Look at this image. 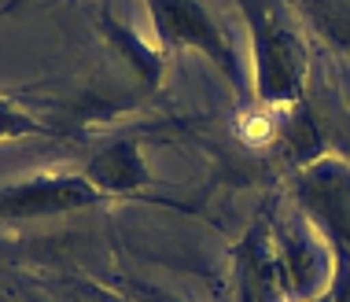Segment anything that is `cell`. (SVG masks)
Segmentation results:
<instances>
[{
	"label": "cell",
	"mask_w": 350,
	"mask_h": 302,
	"mask_svg": "<svg viewBox=\"0 0 350 302\" xmlns=\"http://www.w3.org/2000/svg\"><path fill=\"white\" fill-rule=\"evenodd\" d=\"M243 23L251 37L254 96L266 111H306L310 55L288 0H240Z\"/></svg>",
	"instance_id": "6da1fadb"
},
{
	"label": "cell",
	"mask_w": 350,
	"mask_h": 302,
	"mask_svg": "<svg viewBox=\"0 0 350 302\" xmlns=\"http://www.w3.org/2000/svg\"><path fill=\"white\" fill-rule=\"evenodd\" d=\"M321 251H332L325 236L306 240L269 214L258 218L236 247V302H302L295 280H317Z\"/></svg>",
	"instance_id": "7a4b0ae2"
},
{
	"label": "cell",
	"mask_w": 350,
	"mask_h": 302,
	"mask_svg": "<svg viewBox=\"0 0 350 302\" xmlns=\"http://www.w3.org/2000/svg\"><path fill=\"white\" fill-rule=\"evenodd\" d=\"M151 26H155V41L166 52H203L217 70L229 78L236 89L243 85V70L236 59L229 37H225L221 23L206 12L200 0H144Z\"/></svg>",
	"instance_id": "3957f363"
},
{
	"label": "cell",
	"mask_w": 350,
	"mask_h": 302,
	"mask_svg": "<svg viewBox=\"0 0 350 302\" xmlns=\"http://www.w3.org/2000/svg\"><path fill=\"white\" fill-rule=\"evenodd\" d=\"M306 218L336 254H350V166L339 159H310L295 177Z\"/></svg>",
	"instance_id": "277c9868"
},
{
	"label": "cell",
	"mask_w": 350,
	"mask_h": 302,
	"mask_svg": "<svg viewBox=\"0 0 350 302\" xmlns=\"http://www.w3.org/2000/svg\"><path fill=\"white\" fill-rule=\"evenodd\" d=\"M103 195L89 184L85 174H59V177H30L0 188V221H37L70 214L81 206L100 203Z\"/></svg>",
	"instance_id": "5b68a950"
},
{
	"label": "cell",
	"mask_w": 350,
	"mask_h": 302,
	"mask_svg": "<svg viewBox=\"0 0 350 302\" xmlns=\"http://www.w3.org/2000/svg\"><path fill=\"white\" fill-rule=\"evenodd\" d=\"M89 184L96 188L100 195H133L148 184V163L144 151H140V140L126 137L115 140V144L100 148L92 155L89 169H85Z\"/></svg>",
	"instance_id": "8992f818"
},
{
	"label": "cell",
	"mask_w": 350,
	"mask_h": 302,
	"mask_svg": "<svg viewBox=\"0 0 350 302\" xmlns=\"http://www.w3.org/2000/svg\"><path fill=\"white\" fill-rule=\"evenodd\" d=\"M332 49L350 55V0H291Z\"/></svg>",
	"instance_id": "52a82bcc"
},
{
	"label": "cell",
	"mask_w": 350,
	"mask_h": 302,
	"mask_svg": "<svg viewBox=\"0 0 350 302\" xmlns=\"http://www.w3.org/2000/svg\"><path fill=\"white\" fill-rule=\"evenodd\" d=\"M41 133H44V126L30 115V111H23L15 100L0 96V140H8V137H41Z\"/></svg>",
	"instance_id": "ba28073f"
},
{
	"label": "cell",
	"mask_w": 350,
	"mask_h": 302,
	"mask_svg": "<svg viewBox=\"0 0 350 302\" xmlns=\"http://www.w3.org/2000/svg\"><path fill=\"white\" fill-rule=\"evenodd\" d=\"M332 302H350V254L332 251V288H328Z\"/></svg>",
	"instance_id": "9c48e42d"
},
{
	"label": "cell",
	"mask_w": 350,
	"mask_h": 302,
	"mask_svg": "<svg viewBox=\"0 0 350 302\" xmlns=\"http://www.w3.org/2000/svg\"><path fill=\"white\" fill-rule=\"evenodd\" d=\"M310 302H332V299H328V291H321V295H317V299H310Z\"/></svg>",
	"instance_id": "30bf717a"
}]
</instances>
